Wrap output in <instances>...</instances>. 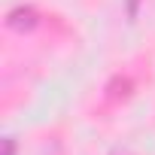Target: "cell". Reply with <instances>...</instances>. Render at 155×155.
Segmentation results:
<instances>
[{
  "instance_id": "7a4b0ae2",
  "label": "cell",
  "mask_w": 155,
  "mask_h": 155,
  "mask_svg": "<svg viewBox=\"0 0 155 155\" xmlns=\"http://www.w3.org/2000/svg\"><path fill=\"white\" fill-rule=\"evenodd\" d=\"M12 152H15V143H12V140H6V146H3V155H12Z\"/></svg>"
},
{
  "instance_id": "6da1fadb",
  "label": "cell",
  "mask_w": 155,
  "mask_h": 155,
  "mask_svg": "<svg viewBox=\"0 0 155 155\" xmlns=\"http://www.w3.org/2000/svg\"><path fill=\"white\" fill-rule=\"evenodd\" d=\"M37 21H40V15H37V9H34V6H15V9L6 15V25H9L12 31H18V34L34 31V28H37Z\"/></svg>"
}]
</instances>
